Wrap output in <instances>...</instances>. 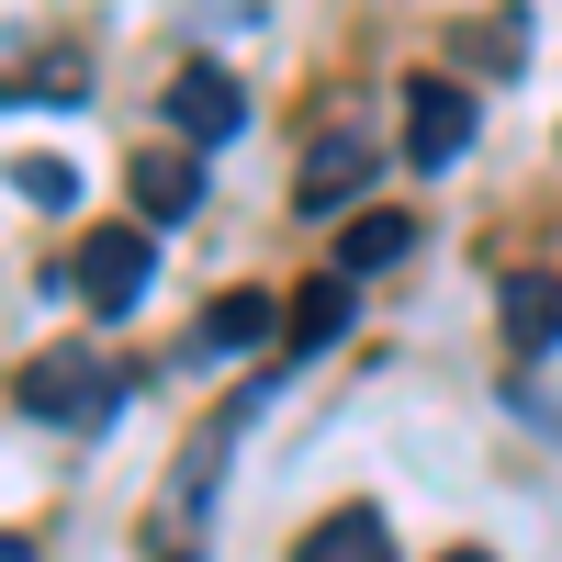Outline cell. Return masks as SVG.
I'll use <instances>...</instances> for the list:
<instances>
[{"label":"cell","instance_id":"30bf717a","mask_svg":"<svg viewBox=\"0 0 562 562\" xmlns=\"http://www.w3.org/2000/svg\"><path fill=\"white\" fill-rule=\"evenodd\" d=\"M192 203H203V169L180 158V147H147V158H135V214H147V225H180Z\"/></svg>","mask_w":562,"mask_h":562},{"label":"cell","instance_id":"7a4b0ae2","mask_svg":"<svg viewBox=\"0 0 562 562\" xmlns=\"http://www.w3.org/2000/svg\"><path fill=\"white\" fill-rule=\"evenodd\" d=\"M225 450H237V416H214V428L180 450V473L158 484V506H147V551H158V562H192V551H203V506H214V484H225Z\"/></svg>","mask_w":562,"mask_h":562},{"label":"cell","instance_id":"277c9868","mask_svg":"<svg viewBox=\"0 0 562 562\" xmlns=\"http://www.w3.org/2000/svg\"><path fill=\"white\" fill-rule=\"evenodd\" d=\"M360 192H371V135H360V124L315 135L304 169H293V203H304V214H326V225H349V203H360Z\"/></svg>","mask_w":562,"mask_h":562},{"label":"cell","instance_id":"ba28073f","mask_svg":"<svg viewBox=\"0 0 562 562\" xmlns=\"http://www.w3.org/2000/svg\"><path fill=\"white\" fill-rule=\"evenodd\" d=\"M270 326H293L270 293H214V304H203V349H214V360H259Z\"/></svg>","mask_w":562,"mask_h":562},{"label":"cell","instance_id":"52a82bcc","mask_svg":"<svg viewBox=\"0 0 562 562\" xmlns=\"http://www.w3.org/2000/svg\"><path fill=\"white\" fill-rule=\"evenodd\" d=\"M495 315H506V349H562V281L551 270H506Z\"/></svg>","mask_w":562,"mask_h":562},{"label":"cell","instance_id":"7c38bea8","mask_svg":"<svg viewBox=\"0 0 562 562\" xmlns=\"http://www.w3.org/2000/svg\"><path fill=\"white\" fill-rule=\"evenodd\" d=\"M338 326H349V270H326V281L293 293V349H326Z\"/></svg>","mask_w":562,"mask_h":562},{"label":"cell","instance_id":"5bb4252c","mask_svg":"<svg viewBox=\"0 0 562 562\" xmlns=\"http://www.w3.org/2000/svg\"><path fill=\"white\" fill-rule=\"evenodd\" d=\"M79 90H90V79L57 57V68H23V79H12V102H79Z\"/></svg>","mask_w":562,"mask_h":562},{"label":"cell","instance_id":"3957f363","mask_svg":"<svg viewBox=\"0 0 562 562\" xmlns=\"http://www.w3.org/2000/svg\"><path fill=\"white\" fill-rule=\"evenodd\" d=\"M147 270H158L147 225H102V237H79V270H68V293H79L90 315H135V293H147Z\"/></svg>","mask_w":562,"mask_h":562},{"label":"cell","instance_id":"5b68a950","mask_svg":"<svg viewBox=\"0 0 562 562\" xmlns=\"http://www.w3.org/2000/svg\"><path fill=\"white\" fill-rule=\"evenodd\" d=\"M473 147V90L461 79H405V169H450Z\"/></svg>","mask_w":562,"mask_h":562},{"label":"cell","instance_id":"9a60e30c","mask_svg":"<svg viewBox=\"0 0 562 562\" xmlns=\"http://www.w3.org/2000/svg\"><path fill=\"white\" fill-rule=\"evenodd\" d=\"M439 562H495V551H439Z\"/></svg>","mask_w":562,"mask_h":562},{"label":"cell","instance_id":"8fae6325","mask_svg":"<svg viewBox=\"0 0 562 562\" xmlns=\"http://www.w3.org/2000/svg\"><path fill=\"white\" fill-rule=\"evenodd\" d=\"M405 248H416V225H405L394 203H371V214H349V225H338V270H349V281H371V270H394Z\"/></svg>","mask_w":562,"mask_h":562},{"label":"cell","instance_id":"9c48e42d","mask_svg":"<svg viewBox=\"0 0 562 562\" xmlns=\"http://www.w3.org/2000/svg\"><path fill=\"white\" fill-rule=\"evenodd\" d=\"M293 562H394V529L371 518V506H338V518H315L293 540Z\"/></svg>","mask_w":562,"mask_h":562},{"label":"cell","instance_id":"8992f818","mask_svg":"<svg viewBox=\"0 0 562 562\" xmlns=\"http://www.w3.org/2000/svg\"><path fill=\"white\" fill-rule=\"evenodd\" d=\"M169 124L192 135V147H225V135H248V90L225 79L214 57H192V68L169 79Z\"/></svg>","mask_w":562,"mask_h":562},{"label":"cell","instance_id":"4fadbf2b","mask_svg":"<svg viewBox=\"0 0 562 562\" xmlns=\"http://www.w3.org/2000/svg\"><path fill=\"white\" fill-rule=\"evenodd\" d=\"M12 192H23L34 214H68V203H79V169H68V158H12Z\"/></svg>","mask_w":562,"mask_h":562},{"label":"cell","instance_id":"6da1fadb","mask_svg":"<svg viewBox=\"0 0 562 562\" xmlns=\"http://www.w3.org/2000/svg\"><path fill=\"white\" fill-rule=\"evenodd\" d=\"M12 405L34 416V428H57V439H102L113 405H124V371H113L102 349H45V360H23Z\"/></svg>","mask_w":562,"mask_h":562}]
</instances>
